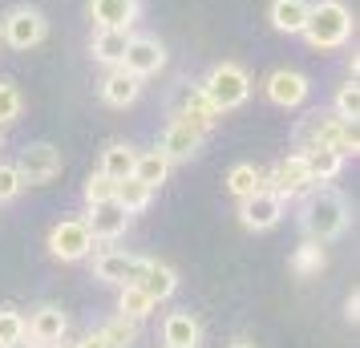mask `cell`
Returning <instances> with one entry per match:
<instances>
[{
    "label": "cell",
    "mask_w": 360,
    "mask_h": 348,
    "mask_svg": "<svg viewBox=\"0 0 360 348\" xmlns=\"http://www.w3.org/2000/svg\"><path fill=\"white\" fill-rule=\"evenodd\" d=\"M130 37H134L130 29H98V37H94V57H98L101 65H122Z\"/></svg>",
    "instance_id": "cell-20"
},
{
    "label": "cell",
    "mask_w": 360,
    "mask_h": 348,
    "mask_svg": "<svg viewBox=\"0 0 360 348\" xmlns=\"http://www.w3.org/2000/svg\"><path fill=\"white\" fill-rule=\"evenodd\" d=\"M263 186V174H259V166H251V162H239V166H231V174H227V191L235 195V199H247V195H255Z\"/></svg>",
    "instance_id": "cell-28"
},
{
    "label": "cell",
    "mask_w": 360,
    "mask_h": 348,
    "mask_svg": "<svg viewBox=\"0 0 360 348\" xmlns=\"http://www.w3.org/2000/svg\"><path fill=\"white\" fill-rule=\"evenodd\" d=\"M166 344H179V348H195L198 344V320L191 312H170L162 324Z\"/></svg>",
    "instance_id": "cell-24"
},
{
    "label": "cell",
    "mask_w": 360,
    "mask_h": 348,
    "mask_svg": "<svg viewBox=\"0 0 360 348\" xmlns=\"http://www.w3.org/2000/svg\"><path fill=\"white\" fill-rule=\"evenodd\" d=\"M65 328H69L65 312H61V308H53V304L37 308L33 320H25V336H29V340H37L41 348H45V344H57V340H65Z\"/></svg>",
    "instance_id": "cell-17"
},
{
    "label": "cell",
    "mask_w": 360,
    "mask_h": 348,
    "mask_svg": "<svg viewBox=\"0 0 360 348\" xmlns=\"http://www.w3.org/2000/svg\"><path fill=\"white\" fill-rule=\"evenodd\" d=\"M308 77L304 73H295V69H271L267 73V82H263V94L271 105L279 110H295V105H304L308 101Z\"/></svg>",
    "instance_id": "cell-9"
},
{
    "label": "cell",
    "mask_w": 360,
    "mask_h": 348,
    "mask_svg": "<svg viewBox=\"0 0 360 348\" xmlns=\"http://www.w3.org/2000/svg\"><path fill=\"white\" fill-rule=\"evenodd\" d=\"M304 41L311 49H340L352 37V13L344 8L340 0H316L308 8V20H304Z\"/></svg>",
    "instance_id": "cell-2"
},
{
    "label": "cell",
    "mask_w": 360,
    "mask_h": 348,
    "mask_svg": "<svg viewBox=\"0 0 360 348\" xmlns=\"http://www.w3.org/2000/svg\"><path fill=\"white\" fill-rule=\"evenodd\" d=\"M344 320H348V324H356V320H360V296H356V292H352L348 304H344Z\"/></svg>",
    "instance_id": "cell-36"
},
{
    "label": "cell",
    "mask_w": 360,
    "mask_h": 348,
    "mask_svg": "<svg viewBox=\"0 0 360 348\" xmlns=\"http://www.w3.org/2000/svg\"><path fill=\"white\" fill-rule=\"evenodd\" d=\"M227 348H255V344H251V340H247V336H239V340H231Z\"/></svg>",
    "instance_id": "cell-39"
},
{
    "label": "cell",
    "mask_w": 360,
    "mask_h": 348,
    "mask_svg": "<svg viewBox=\"0 0 360 348\" xmlns=\"http://www.w3.org/2000/svg\"><path fill=\"white\" fill-rule=\"evenodd\" d=\"M154 312V299L138 288V283H122V296H117V316H130V320H146Z\"/></svg>",
    "instance_id": "cell-27"
},
{
    "label": "cell",
    "mask_w": 360,
    "mask_h": 348,
    "mask_svg": "<svg viewBox=\"0 0 360 348\" xmlns=\"http://www.w3.org/2000/svg\"><path fill=\"white\" fill-rule=\"evenodd\" d=\"M17 117H20V89L0 77V126H8V122H17Z\"/></svg>",
    "instance_id": "cell-32"
},
{
    "label": "cell",
    "mask_w": 360,
    "mask_h": 348,
    "mask_svg": "<svg viewBox=\"0 0 360 348\" xmlns=\"http://www.w3.org/2000/svg\"><path fill=\"white\" fill-rule=\"evenodd\" d=\"M134 158H138V150H134V146L114 142V146L101 150V174H105V179H114V183H122V179H130V174H134Z\"/></svg>",
    "instance_id": "cell-22"
},
{
    "label": "cell",
    "mask_w": 360,
    "mask_h": 348,
    "mask_svg": "<svg viewBox=\"0 0 360 348\" xmlns=\"http://www.w3.org/2000/svg\"><path fill=\"white\" fill-rule=\"evenodd\" d=\"M348 199L332 186H311L308 199H304V211H300V223H304V235L316 239V243H328L336 235L348 231Z\"/></svg>",
    "instance_id": "cell-1"
},
{
    "label": "cell",
    "mask_w": 360,
    "mask_h": 348,
    "mask_svg": "<svg viewBox=\"0 0 360 348\" xmlns=\"http://www.w3.org/2000/svg\"><path fill=\"white\" fill-rule=\"evenodd\" d=\"M166 348H179V344H166Z\"/></svg>",
    "instance_id": "cell-41"
},
{
    "label": "cell",
    "mask_w": 360,
    "mask_h": 348,
    "mask_svg": "<svg viewBox=\"0 0 360 348\" xmlns=\"http://www.w3.org/2000/svg\"><path fill=\"white\" fill-rule=\"evenodd\" d=\"M283 207H288V199H283L279 191L259 186L255 195L239 199V219H243L247 231H271L279 219H283Z\"/></svg>",
    "instance_id": "cell-6"
},
{
    "label": "cell",
    "mask_w": 360,
    "mask_h": 348,
    "mask_svg": "<svg viewBox=\"0 0 360 348\" xmlns=\"http://www.w3.org/2000/svg\"><path fill=\"white\" fill-rule=\"evenodd\" d=\"M311 186H320L316 179H311V170H308V158L295 150V154H288L283 162L276 166V186L271 191H279L283 199H295V195H308Z\"/></svg>",
    "instance_id": "cell-13"
},
{
    "label": "cell",
    "mask_w": 360,
    "mask_h": 348,
    "mask_svg": "<svg viewBox=\"0 0 360 348\" xmlns=\"http://www.w3.org/2000/svg\"><path fill=\"white\" fill-rule=\"evenodd\" d=\"M166 174H170V158H166L162 150H146V154H138L134 158V179L138 183H146V186H158L166 183Z\"/></svg>",
    "instance_id": "cell-23"
},
{
    "label": "cell",
    "mask_w": 360,
    "mask_h": 348,
    "mask_svg": "<svg viewBox=\"0 0 360 348\" xmlns=\"http://www.w3.org/2000/svg\"><path fill=\"white\" fill-rule=\"evenodd\" d=\"M20 186H25V179H20L17 162H0V202H13L20 195Z\"/></svg>",
    "instance_id": "cell-34"
},
{
    "label": "cell",
    "mask_w": 360,
    "mask_h": 348,
    "mask_svg": "<svg viewBox=\"0 0 360 348\" xmlns=\"http://www.w3.org/2000/svg\"><path fill=\"white\" fill-rule=\"evenodd\" d=\"M138 288H142L154 304H162V299L174 296V288H179V271H174L170 264L146 259V264H142V276H138Z\"/></svg>",
    "instance_id": "cell-19"
},
{
    "label": "cell",
    "mask_w": 360,
    "mask_h": 348,
    "mask_svg": "<svg viewBox=\"0 0 360 348\" xmlns=\"http://www.w3.org/2000/svg\"><path fill=\"white\" fill-rule=\"evenodd\" d=\"M138 94H142V77H134L130 69H122V65H110L105 82H101V98H105V105L126 110V105L138 101Z\"/></svg>",
    "instance_id": "cell-18"
},
{
    "label": "cell",
    "mask_w": 360,
    "mask_h": 348,
    "mask_svg": "<svg viewBox=\"0 0 360 348\" xmlns=\"http://www.w3.org/2000/svg\"><path fill=\"white\" fill-rule=\"evenodd\" d=\"M300 154L308 158V170H311L316 183H332V179L340 174V166H344L340 154H336V150H324V146H308V150H300Z\"/></svg>",
    "instance_id": "cell-25"
},
{
    "label": "cell",
    "mask_w": 360,
    "mask_h": 348,
    "mask_svg": "<svg viewBox=\"0 0 360 348\" xmlns=\"http://www.w3.org/2000/svg\"><path fill=\"white\" fill-rule=\"evenodd\" d=\"M300 142H304V150L308 146H324V150H336L340 158H356L360 150V138H356V122H344V117H320L311 114L308 126L300 130Z\"/></svg>",
    "instance_id": "cell-3"
},
{
    "label": "cell",
    "mask_w": 360,
    "mask_h": 348,
    "mask_svg": "<svg viewBox=\"0 0 360 348\" xmlns=\"http://www.w3.org/2000/svg\"><path fill=\"white\" fill-rule=\"evenodd\" d=\"M308 0H271V25L279 33H304L308 20Z\"/></svg>",
    "instance_id": "cell-21"
},
{
    "label": "cell",
    "mask_w": 360,
    "mask_h": 348,
    "mask_svg": "<svg viewBox=\"0 0 360 348\" xmlns=\"http://www.w3.org/2000/svg\"><path fill=\"white\" fill-rule=\"evenodd\" d=\"M202 94L211 98V105L219 110V114H227V110H239V105L251 98V77H247L243 65H235V61H219V65L207 73Z\"/></svg>",
    "instance_id": "cell-4"
},
{
    "label": "cell",
    "mask_w": 360,
    "mask_h": 348,
    "mask_svg": "<svg viewBox=\"0 0 360 348\" xmlns=\"http://www.w3.org/2000/svg\"><path fill=\"white\" fill-rule=\"evenodd\" d=\"M174 117H186V122H195L198 130H211L214 122H219V110L211 105V98L202 94V85H182L179 98H174Z\"/></svg>",
    "instance_id": "cell-15"
},
{
    "label": "cell",
    "mask_w": 360,
    "mask_h": 348,
    "mask_svg": "<svg viewBox=\"0 0 360 348\" xmlns=\"http://www.w3.org/2000/svg\"><path fill=\"white\" fill-rule=\"evenodd\" d=\"M73 348H110V344H105V336H101V332H89V336H82Z\"/></svg>",
    "instance_id": "cell-37"
},
{
    "label": "cell",
    "mask_w": 360,
    "mask_h": 348,
    "mask_svg": "<svg viewBox=\"0 0 360 348\" xmlns=\"http://www.w3.org/2000/svg\"><path fill=\"white\" fill-rule=\"evenodd\" d=\"M45 33H49V20H45V13L41 8H8V17L0 20V37L13 45V49H37L41 41H45Z\"/></svg>",
    "instance_id": "cell-5"
},
{
    "label": "cell",
    "mask_w": 360,
    "mask_h": 348,
    "mask_svg": "<svg viewBox=\"0 0 360 348\" xmlns=\"http://www.w3.org/2000/svg\"><path fill=\"white\" fill-rule=\"evenodd\" d=\"M162 65H166V45L158 37H150V33L130 37L126 57H122V69H130L134 77H154Z\"/></svg>",
    "instance_id": "cell-10"
},
{
    "label": "cell",
    "mask_w": 360,
    "mask_h": 348,
    "mask_svg": "<svg viewBox=\"0 0 360 348\" xmlns=\"http://www.w3.org/2000/svg\"><path fill=\"white\" fill-rule=\"evenodd\" d=\"M292 267H295V276H316V271L324 267V247H320L316 239H308V243L292 255Z\"/></svg>",
    "instance_id": "cell-30"
},
{
    "label": "cell",
    "mask_w": 360,
    "mask_h": 348,
    "mask_svg": "<svg viewBox=\"0 0 360 348\" xmlns=\"http://www.w3.org/2000/svg\"><path fill=\"white\" fill-rule=\"evenodd\" d=\"M25 336V316L17 308H0V344H13Z\"/></svg>",
    "instance_id": "cell-33"
},
{
    "label": "cell",
    "mask_w": 360,
    "mask_h": 348,
    "mask_svg": "<svg viewBox=\"0 0 360 348\" xmlns=\"http://www.w3.org/2000/svg\"><path fill=\"white\" fill-rule=\"evenodd\" d=\"M85 227H89V235H94V239H117V235H126V227H130V211H126L117 199L89 202Z\"/></svg>",
    "instance_id": "cell-11"
},
{
    "label": "cell",
    "mask_w": 360,
    "mask_h": 348,
    "mask_svg": "<svg viewBox=\"0 0 360 348\" xmlns=\"http://www.w3.org/2000/svg\"><path fill=\"white\" fill-rule=\"evenodd\" d=\"M142 264H146V259H138V255H130V251H101L98 259H94V276L122 288V283H138Z\"/></svg>",
    "instance_id": "cell-14"
},
{
    "label": "cell",
    "mask_w": 360,
    "mask_h": 348,
    "mask_svg": "<svg viewBox=\"0 0 360 348\" xmlns=\"http://www.w3.org/2000/svg\"><path fill=\"white\" fill-rule=\"evenodd\" d=\"M49 251H53V259H61V264L85 259L94 251V235L85 227V219H61L49 231Z\"/></svg>",
    "instance_id": "cell-7"
},
{
    "label": "cell",
    "mask_w": 360,
    "mask_h": 348,
    "mask_svg": "<svg viewBox=\"0 0 360 348\" xmlns=\"http://www.w3.org/2000/svg\"><path fill=\"white\" fill-rule=\"evenodd\" d=\"M0 348H4V344H0Z\"/></svg>",
    "instance_id": "cell-42"
},
{
    "label": "cell",
    "mask_w": 360,
    "mask_h": 348,
    "mask_svg": "<svg viewBox=\"0 0 360 348\" xmlns=\"http://www.w3.org/2000/svg\"><path fill=\"white\" fill-rule=\"evenodd\" d=\"M114 199L130 211V215H138V211H146L150 207V199H154V186H146V183H138V179H122V183L114 186Z\"/></svg>",
    "instance_id": "cell-26"
},
{
    "label": "cell",
    "mask_w": 360,
    "mask_h": 348,
    "mask_svg": "<svg viewBox=\"0 0 360 348\" xmlns=\"http://www.w3.org/2000/svg\"><path fill=\"white\" fill-rule=\"evenodd\" d=\"M142 13V0H89V17L98 29H130Z\"/></svg>",
    "instance_id": "cell-16"
},
{
    "label": "cell",
    "mask_w": 360,
    "mask_h": 348,
    "mask_svg": "<svg viewBox=\"0 0 360 348\" xmlns=\"http://www.w3.org/2000/svg\"><path fill=\"white\" fill-rule=\"evenodd\" d=\"M101 336H105V344L110 348H134L138 344V320H130V316H114V320L101 328Z\"/></svg>",
    "instance_id": "cell-29"
},
{
    "label": "cell",
    "mask_w": 360,
    "mask_h": 348,
    "mask_svg": "<svg viewBox=\"0 0 360 348\" xmlns=\"http://www.w3.org/2000/svg\"><path fill=\"white\" fill-rule=\"evenodd\" d=\"M17 170H20V179H25V183H33V186L53 183V179L61 174V150L53 146V142H33V146L20 150Z\"/></svg>",
    "instance_id": "cell-8"
},
{
    "label": "cell",
    "mask_w": 360,
    "mask_h": 348,
    "mask_svg": "<svg viewBox=\"0 0 360 348\" xmlns=\"http://www.w3.org/2000/svg\"><path fill=\"white\" fill-rule=\"evenodd\" d=\"M4 348H41L37 340H29V336H20V340H13V344H4Z\"/></svg>",
    "instance_id": "cell-38"
},
{
    "label": "cell",
    "mask_w": 360,
    "mask_h": 348,
    "mask_svg": "<svg viewBox=\"0 0 360 348\" xmlns=\"http://www.w3.org/2000/svg\"><path fill=\"white\" fill-rule=\"evenodd\" d=\"M202 134L207 130H198L195 122H186V117H174L170 126H166L162 134V154L170 158V162H186V158H195L198 150H202Z\"/></svg>",
    "instance_id": "cell-12"
},
{
    "label": "cell",
    "mask_w": 360,
    "mask_h": 348,
    "mask_svg": "<svg viewBox=\"0 0 360 348\" xmlns=\"http://www.w3.org/2000/svg\"><path fill=\"white\" fill-rule=\"evenodd\" d=\"M114 179H105V174H89V179H85V202H101V199H114Z\"/></svg>",
    "instance_id": "cell-35"
},
{
    "label": "cell",
    "mask_w": 360,
    "mask_h": 348,
    "mask_svg": "<svg viewBox=\"0 0 360 348\" xmlns=\"http://www.w3.org/2000/svg\"><path fill=\"white\" fill-rule=\"evenodd\" d=\"M45 348H73V344H65V340H57V344H45Z\"/></svg>",
    "instance_id": "cell-40"
},
{
    "label": "cell",
    "mask_w": 360,
    "mask_h": 348,
    "mask_svg": "<svg viewBox=\"0 0 360 348\" xmlns=\"http://www.w3.org/2000/svg\"><path fill=\"white\" fill-rule=\"evenodd\" d=\"M336 117H344V122H356L360 117V85L356 82H344L336 89Z\"/></svg>",
    "instance_id": "cell-31"
}]
</instances>
